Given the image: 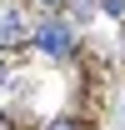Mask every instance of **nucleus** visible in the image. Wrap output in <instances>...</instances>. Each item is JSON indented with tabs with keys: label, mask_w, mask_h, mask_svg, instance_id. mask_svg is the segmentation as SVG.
<instances>
[{
	"label": "nucleus",
	"mask_w": 125,
	"mask_h": 130,
	"mask_svg": "<svg viewBox=\"0 0 125 130\" xmlns=\"http://www.w3.org/2000/svg\"><path fill=\"white\" fill-rule=\"evenodd\" d=\"M70 45H75V35H70V25H65V20H45V25L35 30V50H40V55H50V60H65V55H70Z\"/></svg>",
	"instance_id": "f257e3e1"
},
{
	"label": "nucleus",
	"mask_w": 125,
	"mask_h": 130,
	"mask_svg": "<svg viewBox=\"0 0 125 130\" xmlns=\"http://www.w3.org/2000/svg\"><path fill=\"white\" fill-rule=\"evenodd\" d=\"M0 40H20V20H15V15L0 20Z\"/></svg>",
	"instance_id": "f03ea898"
},
{
	"label": "nucleus",
	"mask_w": 125,
	"mask_h": 130,
	"mask_svg": "<svg viewBox=\"0 0 125 130\" xmlns=\"http://www.w3.org/2000/svg\"><path fill=\"white\" fill-rule=\"evenodd\" d=\"M100 5H105L110 15H125V0H100Z\"/></svg>",
	"instance_id": "7ed1b4c3"
},
{
	"label": "nucleus",
	"mask_w": 125,
	"mask_h": 130,
	"mask_svg": "<svg viewBox=\"0 0 125 130\" xmlns=\"http://www.w3.org/2000/svg\"><path fill=\"white\" fill-rule=\"evenodd\" d=\"M35 5H45V10H55V5H65V0H35Z\"/></svg>",
	"instance_id": "20e7f679"
},
{
	"label": "nucleus",
	"mask_w": 125,
	"mask_h": 130,
	"mask_svg": "<svg viewBox=\"0 0 125 130\" xmlns=\"http://www.w3.org/2000/svg\"><path fill=\"white\" fill-rule=\"evenodd\" d=\"M50 130H70V125H65V120H55V125H50Z\"/></svg>",
	"instance_id": "39448f33"
},
{
	"label": "nucleus",
	"mask_w": 125,
	"mask_h": 130,
	"mask_svg": "<svg viewBox=\"0 0 125 130\" xmlns=\"http://www.w3.org/2000/svg\"><path fill=\"white\" fill-rule=\"evenodd\" d=\"M0 85H5V60H0Z\"/></svg>",
	"instance_id": "423d86ee"
}]
</instances>
